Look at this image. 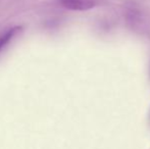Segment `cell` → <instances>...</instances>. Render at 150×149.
I'll return each instance as SVG.
<instances>
[{"instance_id":"cell-1","label":"cell","mask_w":150,"mask_h":149,"mask_svg":"<svg viewBox=\"0 0 150 149\" xmlns=\"http://www.w3.org/2000/svg\"><path fill=\"white\" fill-rule=\"evenodd\" d=\"M62 4L73 10H88L95 5L92 0H62Z\"/></svg>"},{"instance_id":"cell-2","label":"cell","mask_w":150,"mask_h":149,"mask_svg":"<svg viewBox=\"0 0 150 149\" xmlns=\"http://www.w3.org/2000/svg\"><path fill=\"white\" fill-rule=\"evenodd\" d=\"M18 30H21V28H18H18H13L11 30L7 31L6 33H4L2 36H0V51L5 47V45H7L9 43V41L13 38V36L16 34V32Z\"/></svg>"}]
</instances>
